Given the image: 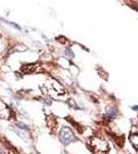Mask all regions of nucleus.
<instances>
[{
    "label": "nucleus",
    "mask_w": 138,
    "mask_h": 154,
    "mask_svg": "<svg viewBox=\"0 0 138 154\" xmlns=\"http://www.w3.org/2000/svg\"><path fill=\"white\" fill-rule=\"evenodd\" d=\"M120 116V109L115 104H109L106 106L103 114H102V120L104 123H111L117 120Z\"/></svg>",
    "instance_id": "nucleus-1"
},
{
    "label": "nucleus",
    "mask_w": 138,
    "mask_h": 154,
    "mask_svg": "<svg viewBox=\"0 0 138 154\" xmlns=\"http://www.w3.org/2000/svg\"><path fill=\"white\" fill-rule=\"evenodd\" d=\"M59 139H60V142L63 144L64 146H68L69 144L73 143L76 140L74 133L72 131L71 128H67V126H64V128H61L59 134Z\"/></svg>",
    "instance_id": "nucleus-2"
},
{
    "label": "nucleus",
    "mask_w": 138,
    "mask_h": 154,
    "mask_svg": "<svg viewBox=\"0 0 138 154\" xmlns=\"http://www.w3.org/2000/svg\"><path fill=\"white\" fill-rule=\"evenodd\" d=\"M92 146H93V148L95 149V151H97V152L105 153L108 150V145H107L106 141L102 140V139H99V138L93 139Z\"/></svg>",
    "instance_id": "nucleus-3"
},
{
    "label": "nucleus",
    "mask_w": 138,
    "mask_h": 154,
    "mask_svg": "<svg viewBox=\"0 0 138 154\" xmlns=\"http://www.w3.org/2000/svg\"><path fill=\"white\" fill-rule=\"evenodd\" d=\"M129 142L135 150L138 151V133H131L129 135Z\"/></svg>",
    "instance_id": "nucleus-4"
},
{
    "label": "nucleus",
    "mask_w": 138,
    "mask_h": 154,
    "mask_svg": "<svg viewBox=\"0 0 138 154\" xmlns=\"http://www.w3.org/2000/svg\"><path fill=\"white\" fill-rule=\"evenodd\" d=\"M65 54H66L68 58L70 59H72L74 57V54H73V51H71V48H66L65 49Z\"/></svg>",
    "instance_id": "nucleus-5"
},
{
    "label": "nucleus",
    "mask_w": 138,
    "mask_h": 154,
    "mask_svg": "<svg viewBox=\"0 0 138 154\" xmlns=\"http://www.w3.org/2000/svg\"><path fill=\"white\" fill-rule=\"evenodd\" d=\"M17 126L20 128V130H23V131H28V126L26 125H24L23 122H18L17 123Z\"/></svg>",
    "instance_id": "nucleus-6"
},
{
    "label": "nucleus",
    "mask_w": 138,
    "mask_h": 154,
    "mask_svg": "<svg viewBox=\"0 0 138 154\" xmlns=\"http://www.w3.org/2000/svg\"><path fill=\"white\" fill-rule=\"evenodd\" d=\"M130 109H131V111L135 113H138V104H134V105H131L130 106Z\"/></svg>",
    "instance_id": "nucleus-7"
},
{
    "label": "nucleus",
    "mask_w": 138,
    "mask_h": 154,
    "mask_svg": "<svg viewBox=\"0 0 138 154\" xmlns=\"http://www.w3.org/2000/svg\"><path fill=\"white\" fill-rule=\"evenodd\" d=\"M7 153H8V151L4 148V146H2L1 144H0V154H7Z\"/></svg>",
    "instance_id": "nucleus-8"
}]
</instances>
